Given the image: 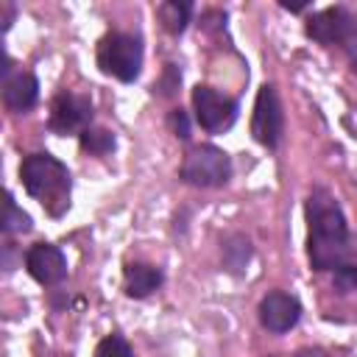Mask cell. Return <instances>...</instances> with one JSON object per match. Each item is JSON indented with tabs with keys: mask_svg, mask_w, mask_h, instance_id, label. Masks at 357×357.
I'll list each match as a JSON object with an SVG mask.
<instances>
[{
	"mask_svg": "<svg viewBox=\"0 0 357 357\" xmlns=\"http://www.w3.org/2000/svg\"><path fill=\"white\" fill-rule=\"evenodd\" d=\"M307 220H310V234H307L310 265L315 271L337 268L349 245V226L329 190L324 187L312 190L307 201Z\"/></svg>",
	"mask_w": 357,
	"mask_h": 357,
	"instance_id": "cell-1",
	"label": "cell"
},
{
	"mask_svg": "<svg viewBox=\"0 0 357 357\" xmlns=\"http://www.w3.org/2000/svg\"><path fill=\"white\" fill-rule=\"evenodd\" d=\"M20 178L28 195H33L50 215H61L70 206V170L50 153H31L20 165Z\"/></svg>",
	"mask_w": 357,
	"mask_h": 357,
	"instance_id": "cell-2",
	"label": "cell"
},
{
	"mask_svg": "<svg viewBox=\"0 0 357 357\" xmlns=\"http://www.w3.org/2000/svg\"><path fill=\"white\" fill-rule=\"evenodd\" d=\"M98 64L106 75H114L117 81H134L142 70V45L131 33H106L98 45Z\"/></svg>",
	"mask_w": 357,
	"mask_h": 357,
	"instance_id": "cell-3",
	"label": "cell"
},
{
	"mask_svg": "<svg viewBox=\"0 0 357 357\" xmlns=\"http://www.w3.org/2000/svg\"><path fill=\"white\" fill-rule=\"evenodd\" d=\"M231 176L229 156L215 145H198L184 156L181 178L192 187H220Z\"/></svg>",
	"mask_w": 357,
	"mask_h": 357,
	"instance_id": "cell-4",
	"label": "cell"
},
{
	"mask_svg": "<svg viewBox=\"0 0 357 357\" xmlns=\"http://www.w3.org/2000/svg\"><path fill=\"white\" fill-rule=\"evenodd\" d=\"M192 109H195L198 126L209 134H220V131L231 128L237 120V103L204 84H198L192 89Z\"/></svg>",
	"mask_w": 357,
	"mask_h": 357,
	"instance_id": "cell-5",
	"label": "cell"
},
{
	"mask_svg": "<svg viewBox=\"0 0 357 357\" xmlns=\"http://www.w3.org/2000/svg\"><path fill=\"white\" fill-rule=\"evenodd\" d=\"M251 134L259 145L276 148L284 134V112L279 103V95L271 84L259 86L257 100H254V117H251Z\"/></svg>",
	"mask_w": 357,
	"mask_h": 357,
	"instance_id": "cell-6",
	"label": "cell"
},
{
	"mask_svg": "<svg viewBox=\"0 0 357 357\" xmlns=\"http://www.w3.org/2000/svg\"><path fill=\"white\" fill-rule=\"evenodd\" d=\"M354 31H357V20L343 6H329V8L318 11V14H312L310 22H307V36L321 42V45L346 42Z\"/></svg>",
	"mask_w": 357,
	"mask_h": 357,
	"instance_id": "cell-7",
	"label": "cell"
},
{
	"mask_svg": "<svg viewBox=\"0 0 357 357\" xmlns=\"http://www.w3.org/2000/svg\"><path fill=\"white\" fill-rule=\"evenodd\" d=\"M92 123V103L84 95H73V92H61L53 100L50 109V128H56L59 134H84Z\"/></svg>",
	"mask_w": 357,
	"mask_h": 357,
	"instance_id": "cell-8",
	"label": "cell"
},
{
	"mask_svg": "<svg viewBox=\"0 0 357 357\" xmlns=\"http://www.w3.org/2000/svg\"><path fill=\"white\" fill-rule=\"evenodd\" d=\"M298 318H301V304H298V298L290 296V293L273 290V293H268V296L259 301V321H262V326H265L268 332L282 335V332L293 329V326L298 324Z\"/></svg>",
	"mask_w": 357,
	"mask_h": 357,
	"instance_id": "cell-9",
	"label": "cell"
},
{
	"mask_svg": "<svg viewBox=\"0 0 357 357\" xmlns=\"http://www.w3.org/2000/svg\"><path fill=\"white\" fill-rule=\"evenodd\" d=\"M25 268L28 273L39 282V284H56L64 279L67 273V259L64 254L56 248V245H47V243H36L28 248L25 254Z\"/></svg>",
	"mask_w": 357,
	"mask_h": 357,
	"instance_id": "cell-10",
	"label": "cell"
},
{
	"mask_svg": "<svg viewBox=\"0 0 357 357\" xmlns=\"http://www.w3.org/2000/svg\"><path fill=\"white\" fill-rule=\"evenodd\" d=\"M39 98V81L31 73H17L3 86V100L11 112H28Z\"/></svg>",
	"mask_w": 357,
	"mask_h": 357,
	"instance_id": "cell-11",
	"label": "cell"
},
{
	"mask_svg": "<svg viewBox=\"0 0 357 357\" xmlns=\"http://www.w3.org/2000/svg\"><path fill=\"white\" fill-rule=\"evenodd\" d=\"M126 293L134 296V298H145L151 296L159 284H162V271L153 268V265H142V262H134L126 268Z\"/></svg>",
	"mask_w": 357,
	"mask_h": 357,
	"instance_id": "cell-12",
	"label": "cell"
},
{
	"mask_svg": "<svg viewBox=\"0 0 357 357\" xmlns=\"http://www.w3.org/2000/svg\"><path fill=\"white\" fill-rule=\"evenodd\" d=\"M190 14H192V6L184 0H167L159 6V20H162L165 31H170V33H181L190 22Z\"/></svg>",
	"mask_w": 357,
	"mask_h": 357,
	"instance_id": "cell-13",
	"label": "cell"
},
{
	"mask_svg": "<svg viewBox=\"0 0 357 357\" xmlns=\"http://www.w3.org/2000/svg\"><path fill=\"white\" fill-rule=\"evenodd\" d=\"M81 148L95 153V156H103V153H109L114 148V134L106 131V128H86L81 134Z\"/></svg>",
	"mask_w": 357,
	"mask_h": 357,
	"instance_id": "cell-14",
	"label": "cell"
},
{
	"mask_svg": "<svg viewBox=\"0 0 357 357\" xmlns=\"http://www.w3.org/2000/svg\"><path fill=\"white\" fill-rule=\"evenodd\" d=\"M31 229V218L17 206L14 195H6V212H3V231H28Z\"/></svg>",
	"mask_w": 357,
	"mask_h": 357,
	"instance_id": "cell-15",
	"label": "cell"
},
{
	"mask_svg": "<svg viewBox=\"0 0 357 357\" xmlns=\"http://www.w3.org/2000/svg\"><path fill=\"white\" fill-rule=\"evenodd\" d=\"M95 357H134V354H131V346L126 343V337L109 335V337H103V340L98 343Z\"/></svg>",
	"mask_w": 357,
	"mask_h": 357,
	"instance_id": "cell-16",
	"label": "cell"
},
{
	"mask_svg": "<svg viewBox=\"0 0 357 357\" xmlns=\"http://www.w3.org/2000/svg\"><path fill=\"white\" fill-rule=\"evenodd\" d=\"M332 282H335V287H337L340 293L357 290V265H337Z\"/></svg>",
	"mask_w": 357,
	"mask_h": 357,
	"instance_id": "cell-17",
	"label": "cell"
},
{
	"mask_svg": "<svg viewBox=\"0 0 357 357\" xmlns=\"http://www.w3.org/2000/svg\"><path fill=\"white\" fill-rule=\"evenodd\" d=\"M170 126H173L176 137H181V139L190 137V123H187V112L184 109H173L170 112Z\"/></svg>",
	"mask_w": 357,
	"mask_h": 357,
	"instance_id": "cell-18",
	"label": "cell"
},
{
	"mask_svg": "<svg viewBox=\"0 0 357 357\" xmlns=\"http://www.w3.org/2000/svg\"><path fill=\"white\" fill-rule=\"evenodd\" d=\"M346 45V56H349V64H351V70L357 73V31L343 42Z\"/></svg>",
	"mask_w": 357,
	"mask_h": 357,
	"instance_id": "cell-19",
	"label": "cell"
}]
</instances>
